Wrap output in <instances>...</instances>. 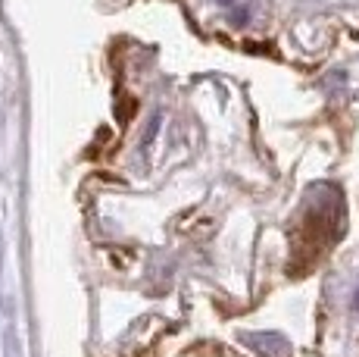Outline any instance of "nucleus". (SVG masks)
Instances as JSON below:
<instances>
[{
	"label": "nucleus",
	"mask_w": 359,
	"mask_h": 357,
	"mask_svg": "<svg viewBox=\"0 0 359 357\" xmlns=\"http://www.w3.org/2000/svg\"><path fill=\"white\" fill-rule=\"evenodd\" d=\"M269 342H259L257 335H250V342L253 345H259V351L262 354H269V357H287V342L281 339V335H266Z\"/></svg>",
	"instance_id": "obj_1"
},
{
	"label": "nucleus",
	"mask_w": 359,
	"mask_h": 357,
	"mask_svg": "<svg viewBox=\"0 0 359 357\" xmlns=\"http://www.w3.org/2000/svg\"><path fill=\"white\" fill-rule=\"evenodd\" d=\"M247 19H250V16H247V10H234V16H231V25H244Z\"/></svg>",
	"instance_id": "obj_2"
},
{
	"label": "nucleus",
	"mask_w": 359,
	"mask_h": 357,
	"mask_svg": "<svg viewBox=\"0 0 359 357\" xmlns=\"http://www.w3.org/2000/svg\"><path fill=\"white\" fill-rule=\"evenodd\" d=\"M353 307H356V311H359V292L353 294Z\"/></svg>",
	"instance_id": "obj_3"
},
{
	"label": "nucleus",
	"mask_w": 359,
	"mask_h": 357,
	"mask_svg": "<svg viewBox=\"0 0 359 357\" xmlns=\"http://www.w3.org/2000/svg\"><path fill=\"white\" fill-rule=\"evenodd\" d=\"M216 4H234V0H216Z\"/></svg>",
	"instance_id": "obj_4"
}]
</instances>
